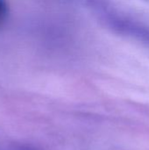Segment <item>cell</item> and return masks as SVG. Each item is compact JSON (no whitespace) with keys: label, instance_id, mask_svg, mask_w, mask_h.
I'll use <instances>...</instances> for the list:
<instances>
[{"label":"cell","instance_id":"obj_1","mask_svg":"<svg viewBox=\"0 0 149 150\" xmlns=\"http://www.w3.org/2000/svg\"><path fill=\"white\" fill-rule=\"evenodd\" d=\"M100 21L116 34L133 39L149 47V25L126 15L105 0H90Z\"/></svg>","mask_w":149,"mask_h":150}]
</instances>
